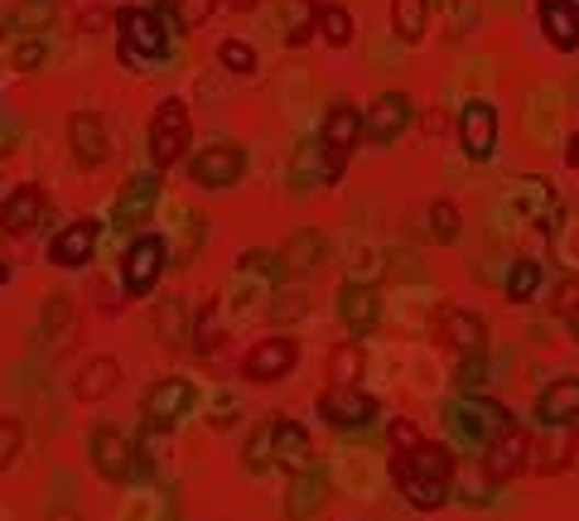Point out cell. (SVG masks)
Returning <instances> with one entry per match:
<instances>
[{
    "label": "cell",
    "instance_id": "obj_1",
    "mask_svg": "<svg viewBox=\"0 0 579 521\" xmlns=\"http://www.w3.org/2000/svg\"><path fill=\"white\" fill-rule=\"evenodd\" d=\"M444 420H450V430L468 444V450H488L498 434H507L516 426L512 410L502 401H488V396H458V401L444 410Z\"/></svg>",
    "mask_w": 579,
    "mask_h": 521
},
{
    "label": "cell",
    "instance_id": "obj_2",
    "mask_svg": "<svg viewBox=\"0 0 579 521\" xmlns=\"http://www.w3.org/2000/svg\"><path fill=\"white\" fill-rule=\"evenodd\" d=\"M164 265H169V241L155 237V233H140L126 247V261H121V285H126V295L130 299L150 295V290L160 285Z\"/></svg>",
    "mask_w": 579,
    "mask_h": 521
},
{
    "label": "cell",
    "instance_id": "obj_3",
    "mask_svg": "<svg viewBox=\"0 0 579 521\" xmlns=\"http://www.w3.org/2000/svg\"><path fill=\"white\" fill-rule=\"evenodd\" d=\"M357 140H362V112H357L353 102H333V106H329V116H323V131H319L329 184L348 169V155L357 150Z\"/></svg>",
    "mask_w": 579,
    "mask_h": 521
},
{
    "label": "cell",
    "instance_id": "obj_4",
    "mask_svg": "<svg viewBox=\"0 0 579 521\" xmlns=\"http://www.w3.org/2000/svg\"><path fill=\"white\" fill-rule=\"evenodd\" d=\"M189 145V102L184 97H164L150 116V160L155 169H169Z\"/></svg>",
    "mask_w": 579,
    "mask_h": 521
},
{
    "label": "cell",
    "instance_id": "obj_5",
    "mask_svg": "<svg viewBox=\"0 0 579 521\" xmlns=\"http://www.w3.org/2000/svg\"><path fill=\"white\" fill-rule=\"evenodd\" d=\"M121 30V58L136 64V58H164L169 48V30H164V10H121L116 15Z\"/></svg>",
    "mask_w": 579,
    "mask_h": 521
},
{
    "label": "cell",
    "instance_id": "obj_6",
    "mask_svg": "<svg viewBox=\"0 0 579 521\" xmlns=\"http://www.w3.org/2000/svg\"><path fill=\"white\" fill-rule=\"evenodd\" d=\"M193 401H198V392H193V382L184 377H164V382H150L145 386V426H155V430H169V426H179V420L193 410Z\"/></svg>",
    "mask_w": 579,
    "mask_h": 521
},
{
    "label": "cell",
    "instance_id": "obj_7",
    "mask_svg": "<svg viewBox=\"0 0 579 521\" xmlns=\"http://www.w3.org/2000/svg\"><path fill=\"white\" fill-rule=\"evenodd\" d=\"M189 174H193V184H203V189H232L237 179L247 174V155H241V145H232V140L203 145V150L193 155Z\"/></svg>",
    "mask_w": 579,
    "mask_h": 521
},
{
    "label": "cell",
    "instance_id": "obj_8",
    "mask_svg": "<svg viewBox=\"0 0 579 521\" xmlns=\"http://www.w3.org/2000/svg\"><path fill=\"white\" fill-rule=\"evenodd\" d=\"M295 362H299L295 338L271 333V338H261L247 358H241V377H247V382H285L290 372H295Z\"/></svg>",
    "mask_w": 579,
    "mask_h": 521
},
{
    "label": "cell",
    "instance_id": "obj_9",
    "mask_svg": "<svg viewBox=\"0 0 579 521\" xmlns=\"http://www.w3.org/2000/svg\"><path fill=\"white\" fill-rule=\"evenodd\" d=\"M410 116H416V102H410L406 92H382L377 102H372V112L362 116V140L367 145H396L401 140V131L410 126Z\"/></svg>",
    "mask_w": 579,
    "mask_h": 521
},
{
    "label": "cell",
    "instance_id": "obj_10",
    "mask_svg": "<svg viewBox=\"0 0 579 521\" xmlns=\"http://www.w3.org/2000/svg\"><path fill=\"white\" fill-rule=\"evenodd\" d=\"M458 145H464L468 160H488L498 150V106L488 97H474L458 112Z\"/></svg>",
    "mask_w": 579,
    "mask_h": 521
},
{
    "label": "cell",
    "instance_id": "obj_11",
    "mask_svg": "<svg viewBox=\"0 0 579 521\" xmlns=\"http://www.w3.org/2000/svg\"><path fill=\"white\" fill-rule=\"evenodd\" d=\"M377 401H372L367 392H357V386H333L329 382V392L319 396V416L329 420L333 430H362V426H372L377 420Z\"/></svg>",
    "mask_w": 579,
    "mask_h": 521
},
{
    "label": "cell",
    "instance_id": "obj_12",
    "mask_svg": "<svg viewBox=\"0 0 579 521\" xmlns=\"http://www.w3.org/2000/svg\"><path fill=\"white\" fill-rule=\"evenodd\" d=\"M88 454H92V468L106 483H126L130 468H136V450H130V440L116 426H96L88 440Z\"/></svg>",
    "mask_w": 579,
    "mask_h": 521
},
{
    "label": "cell",
    "instance_id": "obj_13",
    "mask_svg": "<svg viewBox=\"0 0 579 521\" xmlns=\"http://www.w3.org/2000/svg\"><path fill=\"white\" fill-rule=\"evenodd\" d=\"M271 464L285 468V474H305V468H314V440L299 420H290V416L271 420Z\"/></svg>",
    "mask_w": 579,
    "mask_h": 521
},
{
    "label": "cell",
    "instance_id": "obj_14",
    "mask_svg": "<svg viewBox=\"0 0 579 521\" xmlns=\"http://www.w3.org/2000/svg\"><path fill=\"white\" fill-rule=\"evenodd\" d=\"M526 464H531V434L522 426H512L507 434H498L488 450H483V474H488V483L516 478Z\"/></svg>",
    "mask_w": 579,
    "mask_h": 521
},
{
    "label": "cell",
    "instance_id": "obj_15",
    "mask_svg": "<svg viewBox=\"0 0 579 521\" xmlns=\"http://www.w3.org/2000/svg\"><path fill=\"white\" fill-rule=\"evenodd\" d=\"M338 324L348 338H367L382 319V295L372 285H338Z\"/></svg>",
    "mask_w": 579,
    "mask_h": 521
},
{
    "label": "cell",
    "instance_id": "obj_16",
    "mask_svg": "<svg viewBox=\"0 0 579 521\" xmlns=\"http://www.w3.org/2000/svg\"><path fill=\"white\" fill-rule=\"evenodd\" d=\"M68 150L82 169H96L112 150V136H106V121L96 112H72L68 116Z\"/></svg>",
    "mask_w": 579,
    "mask_h": 521
},
{
    "label": "cell",
    "instance_id": "obj_17",
    "mask_svg": "<svg viewBox=\"0 0 579 521\" xmlns=\"http://www.w3.org/2000/svg\"><path fill=\"white\" fill-rule=\"evenodd\" d=\"M96 233H102V223H96V217H78V223H68L64 233L48 241V261L64 265V271L88 265L92 261V247H96Z\"/></svg>",
    "mask_w": 579,
    "mask_h": 521
},
{
    "label": "cell",
    "instance_id": "obj_18",
    "mask_svg": "<svg viewBox=\"0 0 579 521\" xmlns=\"http://www.w3.org/2000/svg\"><path fill=\"white\" fill-rule=\"evenodd\" d=\"M155 203H160V174H136L121 189V199L112 203V223L121 233H130V227H140L145 217L155 213Z\"/></svg>",
    "mask_w": 579,
    "mask_h": 521
},
{
    "label": "cell",
    "instance_id": "obj_19",
    "mask_svg": "<svg viewBox=\"0 0 579 521\" xmlns=\"http://www.w3.org/2000/svg\"><path fill=\"white\" fill-rule=\"evenodd\" d=\"M440 338L454 348L458 358H468V353H483V348H488V324H483L474 309L444 305L440 309Z\"/></svg>",
    "mask_w": 579,
    "mask_h": 521
},
{
    "label": "cell",
    "instance_id": "obj_20",
    "mask_svg": "<svg viewBox=\"0 0 579 521\" xmlns=\"http://www.w3.org/2000/svg\"><path fill=\"white\" fill-rule=\"evenodd\" d=\"M44 208H48V193L39 184H20L5 203H0V227H5L10 237H24V233H34V227H39Z\"/></svg>",
    "mask_w": 579,
    "mask_h": 521
},
{
    "label": "cell",
    "instance_id": "obj_21",
    "mask_svg": "<svg viewBox=\"0 0 579 521\" xmlns=\"http://www.w3.org/2000/svg\"><path fill=\"white\" fill-rule=\"evenodd\" d=\"M323 502H329V478L319 474V464L305 468V474H290V492H285V517L290 521L319 517Z\"/></svg>",
    "mask_w": 579,
    "mask_h": 521
},
{
    "label": "cell",
    "instance_id": "obj_22",
    "mask_svg": "<svg viewBox=\"0 0 579 521\" xmlns=\"http://www.w3.org/2000/svg\"><path fill=\"white\" fill-rule=\"evenodd\" d=\"M541 426H579V377H555L536 396Z\"/></svg>",
    "mask_w": 579,
    "mask_h": 521
},
{
    "label": "cell",
    "instance_id": "obj_23",
    "mask_svg": "<svg viewBox=\"0 0 579 521\" xmlns=\"http://www.w3.org/2000/svg\"><path fill=\"white\" fill-rule=\"evenodd\" d=\"M391 458H406V468L416 478H430V483H454V468H458V458L450 444H440V440H420V450H410V454H391Z\"/></svg>",
    "mask_w": 579,
    "mask_h": 521
},
{
    "label": "cell",
    "instance_id": "obj_24",
    "mask_svg": "<svg viewBox=\"0 0 579 521\" xmlns=\"http://www.w3.org/2000/svg\"><path fill=\"white\" fill-rule=\"evenodd\" d=\"M536 15H541L546 39L560 48V54H575L579 48V10L565 5V0H536Z\"/></svg>",
    "mask_w": 579,
    "mask_h": 521
},
{
    "label": "cell",
    "instance_id": "obj_25",
    "mask_svg": "<svg viewBox=\"0 0 579 521\" xmlns=\"http://www.w3.org/2000/svg\"><path fill=\"white\" fill-rule=\"evenodd\" d=\"M391 478H396V488L406 492V502L416 507V512H440V507L450 502V483L416 478V474L406 468V458H391Z\"/></svg>",
    "mask_w": 579,
    "mask_h": 521
},
{
    "label": "cell",
    "instance_id": "obj_26",
    "mask_svg": "<svg viewBox=\"0 0 579 521\" xmlns=\"http://www.w3.org/2000/svg\"><path fill=\"white\" fill-rule=\"evenodd\" d=\"M546 434H541V450L531 444V464H536V474H560V468H570V458H575V426H541Z\"/></svg>",
    "mask_w": 579,
    "mask_h": 521
},
{
    "label": "cell",
    "instance_id": "obj_27",
    "mask_svg": "<svg viewBox=\"0 0 579 521\" xmlns=\"http://www.w3.org/2000/svg\"><path fill=\"white\" fill-rule=\"evenodd\" d=\"M121 386V362L116 358H92L88 367L78 372V382H72V396L78 401H106Z\"/></svg>",
    "mask_w": 579,
    "mask_h": 521
},
{
    "label": "cell",
    "instance_id": "obj_28",
    "mask_svg": "<svg viewBox=\"0 0 579 521\" xmlns=\"http://www.w3.org/2000/svg\"><path fill=\"white\" fill-rule=\"evenodd\" d=\"M281 261H285V271H314V265H323V237L314 227L290 233L281 247Z\"/></svg>",
    "mask_w": 579,
    "mask_h": 521
},
{
    "label": "cell",
    "instance_id": "obj_29",
    "mask_svg": "<svg viewBox=\"0 0 579 521\" xmlns=\"http://www.w3.org/2000/svg\"><path fill=\"white\" fill-rule=\"evenodd\" d=\"M391 24L406 44H420L430 30V0H391Z\"/></svg>",
    "mask_w": 579,
    "mask_h": 521
},
{
    "label": "cell",
    "instance_id": "obj_30",
    "mask_svg": "<svg viewBox=\"0 0 579 521\" xmlns=\"http://www.w3.org/2000/svg\"><path fill=\"white\" fill-rule=\"evenodd\" d=\"M314 30H319L323 44L348 48V44H353V34H357V24H353V15H348L343 5H319V15H314Z\"/></svg>",
    "mask_w": 579,
    "mask_h": 521
},
{
    "label": "cell",
    "instance_id": "obj_31",
    "mask_svg": "<svg viewBox=\"0 0 579 521\" xmlns=\"http://www.w3.org/2000/svg\"><path fill=\"white\" fill-rule=\"evenodd\" d=\"M323 377H329L333 386H357L362 377V348L357 343H338L329 362H323Z\"/></svg>",
    "mask_w": 579,
    "mask_h": 521
},
{
    "label": "cell",
    "instance_id": "obj_32",
    "mask_svg": "<svg viewBox=\"0 0 579 521\" xmlns=\"http://www.w3.org/2000/svg\"><path fill=\"white\" fill-rule=\"evenodd\" d=\"M536 290H541V261L516 257L512 271H507V299H512V305H526V299H536Z\"/></svg>",
    "mask_w": 579,
    "mask_h": 521
},
{
    "label": "cell",
    "instance_id": "obj_33",
    "mask_svg": "<svg viewBox=\"0 0 579 521\" xmlns=\"http://www.w3.org/2000/svg\"><path fill=\"white\" fill-rule=\"evenodd\" d=\"M155 324H160L164 343H184V338H193V309L184 305V299H169Z\"/></svg>",
    "mask_w": 579,
    "mask_h": 521
},
{
    "label": "cell",
    "instance_id": "obj_34",
    "mask_svg": "<svg viewBox=\"0 0 579 521\" xmlns=\"http://www.w3.org/2000/svg\"><path fill=\"white\" fill-rule=\"evenodd\" d=\"M290 179H295V189H309V179L329 184V169H323V145H299V155H295V169H290Z\"/></svg>",
    "mask_w": 579,
    "mask_h": 521
},
{
    "label": "cell",
    "instance_id": "obj_35",
    "mask_svg": "<svg viewBox=\"0 0 579 521\" xmlns=\"http://www.w3.org/2000/svg\"><path fill=\"white\" fill-rule=\"evenodd\" d=\"M458 233H464V227H458V208H454L450 199H434L430 203V237L444 241V247H454Z\"/></svg>",
    "mask_w": 579,
    "mask_h": 521
},
{
    "label": "cell",
    "instance_id": "obj_36",
    "mask_svg": "<svg viewBox=\"0 0 579 521\" xmlns=\"http://www.w3.org/2000/svg\"><path fill=\"white\" fill-rule=\"evenodd\" d=\"M241 275H257L261 285H275L285 275L281 251H247V257H241Z\"/></svg>",
    "mask_w": 579,
    "mask_h": 521
},
{
    "label": "cell",
    "instance_id": "obj_37",
    "mask_svg": "<svg viewBox=\"0 0 579 521\" xmlns=\"http://www.w3.org/2000/svg\"><path fill=\"white\" fill-rule=\"evenodd\" d=\"M68 329H72L68 295H48V305H44V338H48V343H64Z\"/></svg>",
    "mask_w": 579,
    "mask_h": 521
},
{
    "label": "cell",
    "instance_id": "obj_38",
    "mask_svg": "<svg viewBox=\"0 0 579 521\" xmlns=\"http://www.w3.org/2000/svg\"><path fill=\"white\" fill-rule=\"evenodd\" d=\"M488 372H492L488 353H468L464 362H458V392H464V396H478L483 386H488Z\"/></svg>",
    "mask_w": 579,
    "mask_h": 521
},
{
    "label": "cell",
    "instance_id": "obj_39",
    "mask_svg": "<svg viewBox=\"0 0 579 521\" xmlns=\"http://www.w3.org/2000/svg\"><path fill=\"white\" fill-rule=\"evenodd\" d=\"M217 64H223L227 72H251L257 68V48H251L247 39H223L217 44Z\"/></svg>",
    "mask_w": 579,
    "mask_h": 521
},
{
    "label": "cell",
    "instance_id": "obj_40",
    "mask_svg": "<svg viewBox=\"0 0 579 521\" xmlns=\"http://www.w3.org/2000/svg\"><path fill=\"white\" fill-rule=\"evenodd\" d=\"M48 15H54V10H48V0H24L15 15H10V30H24V34H34V39H39V30L48 24Z\"/></svg>",
    "mask_w": 579,
    "mask_h": 521
},
{
    "label": "cell",
    "instance_id": "obj_41",
    "mask_svg": "<svg viewBox=\"0 0 579 521\" xmlns=\"http://www.w3.org/2000/svg\"><path fill=\"white\" fill-rule=\"evenodd\" d=\"M169 10H174V24H179V30H198V24L217 10V0H174Z\"/></svg>",
    "mask_w": 579,
    "mask_h": 521
},
{
    "label": "cell",
    "instance_id": "obj_42",
    "mask_svg": "<svg viewBox=\"0 0 579 521\" xmlns=\"http://www.w3.org/2000/svg\"><path fill=\"white\" fill-rule=\"evenodd\" d=\"M386 440H391V454H410V450H420V440H425V434H420V426L416 420H391V426H386Z\"/></svg>",
    "mask_w": 579,
    "mask_h": 521
},
{
    "label": "cell",
    "instance_id": "obj_43",
    "mask_svg": "<svg viewBox=\"0 0 579 521\" xmlns=\"http://www.w3.org/2000/svg\"><path fill=\"white\" fill-rule=\"evenodd\" d=\"M265 464H271V420L251 434V444H247V468L251 474H265Z\"/></svg>",
    "mask_w": 579,
    "mask_h": 521
},
{
    "label": "cell",
    "instance_id": "obj_44",
    "mask_svg": "<svg viewBox=\"0 0 579 521\" xmlns=\"http://www.w3.org/2000/svg\"><path fill=\"white\" fill-rule=\"evenodd\" d=\"M15 454H20V420L0 416V474L15 464Z\"/></svg>",
    "mask_w": 579,
    "mask_h": 521
},
{
    "label": "cell",
    "instance_id": "obj_45",
    "mask_svg": "<svg viewBox=\"0 0 579 521\" xmlns=\"http://www.w3.org/2000/svg\"><path fill=\"white\" fill-rule=\"evenodd\" d=\"M44 58H48V48H44V39H24V44L15 48V68H24V72H34V68H44Z\"/></svg>",
    "mask_w": 579,
    "mask_h": 521
},
{
    "label": "cell",
    "instance_id": "obj_46",
    "mask_svg": "<svg viewBox=\"0 0 579 521\" xmlns=\"http://www.w3.org/2000/svg\"><path fill=\"white\" fill-rule=\"evenodd\" d=\"M136 454L145 458V464H155V458L164 454V430H155V426H145L140 434V444H136Z\"/></svg>",
    "mask_w": 579,
    "mask_h": 521
},
{
    "label": "cell",
    "instance_id": "obj_47",
    "mask_svg": "<svg viewBox=\"0 0 579 521\" xmlns=\"http://www.w3.org/2000/svg\"><path fill=\"white\" fill-rule=\"evenodd\" d=\"M555 314H565V319H575L579 314V281H565L555 290Z\"/></svg>",
    "mask_w": 579,
    "mask_h": 521
},
{
    "label": "cell",
    "instance_id": "obj_48",
    "mask_svg": "<svg viewBox=\"0 0 579 521\" xmlns=\"http://www.w3.org/2000/svg\"><path fill=\"white\" fill-rule=\"evenodd\" d=\"M565 165H570V169H579V131L570 136V145H565Z\"/></svg>",
    "mask_w": 579,
    "mask_h": 521
},
{
    "label": "cell",
    "instance_id": "obj_49",
    "mask_svg": "<svg viewBox=\"0 0 579 521\" xmlns=\"http://www.w3.org/2000/svg\"><path fill=\"white\" fill-rule=\"evenodd\" d=\"M96 24H106V10H88L82 15V30H96Z\"/></svg>",
    "mask_w": 579,
    "mask_h": 521
},
{
    "label": "cell",
    "instance_id": "obj_50",
    "mask_svg": "<svg viewBox=\"0 0 579 521\" xmlns=\"http://www.w3.org/2000/svg\"><path fill=\"white\" fill-rule=\"evenodd\" d=\"M217 5H227V10H251L257 0H217Z\"/></svg>",
    "mask_w": 579,
    "mask_h": 521
},
{
    "label": "cell",
    "instance_id": "obj_51",
    "mask_svg": "<svg viewBox=\"0 0 579 521\" xmlns=\"http://www.w3.org/2000/svg\"><path fill=\"white\" fill-rule=\"evenodd\" d=\"M48 521H78V512H54Z\"/></svg>",
    "mask_w": 579,
    "mask_h": 521
},
{
    "label": "cell",
    "instance_id": "obj_52",
    "mask_svg": "<svg viewBox=\"0 0 579 521\" xmlns=\"http://www.w3.org/2000/svg\"><path fill=\"white\" fill-rule=\"evenodd\" d=\"M5 281H10V265H5V261H0V285H5Z\"/></svg>",
    "mask_w": 579,
    "mask_h": 521
},
{
    "label": "cell",
    "instance_id": "obj_53",
    "mask_svg": "<svg viewBox=\"0 0 579 521\" xmlns=\"http://www.w3.org/2000/svg\"><path fill=\"white\" fill-rule=\"evenodd\" d=\"M565 5H575V10H579V0H565Z\"/></svg>",
    "mask_w": 579,
    "mask_h": 521
},
{
    "label": "cell",
    "instance_id": "obj_54",
    "mask_svg": "<svg viewBox=\"0 0 579 521\" xmlns=\"http://www.w3.org/2000/svg\"><path fill=\"white\" fill-rule=\"evenodd\" d=\"M0 30H5V24H0Z\"/></svg>",
    "mask_w": 579,
    "mask_h": 521
}]
</instances>
